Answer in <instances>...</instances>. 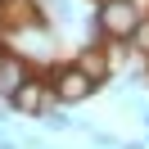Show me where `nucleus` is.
Listing matches in <instances>:
<instances>
[{
    "label": "nucleus",
    "mask_w": 149,
    "mask_h": 149,
    "mask_svg": "<svg viewBox=\"0 0 149 149\" xmlns=\"http://www.w3.org/2000/svg\"><path fill=\"white\" fill-rule=\"evenodd\" d=\"M131 36H136V45H140V50H145V54H149V18H140Z\"/></svg>",
    "instance_id": "7"
},
{
    "label": "nucleus",
    "mask_w": 149,
    "mask_h": 149,
    "mask_svg": "<svg viewBox=\"0 0 149 149\" xmlns=\"http://www.w3.org/2000/svg\"><path fill=\"white\" fill-rule=\"evenodd\" d=\"M118 149H149L145 140H131V145H118Z\"/></svg>",
    "instance_id": "9"
},
{
    "label": "nucleus",
    "mask_w": 149,
    "mask_h": 149,
    "mask_svg": "<svg viewBox=\"0 0 149 149\" xmlns=\"http://www.w3.org/2000/svg\"><path fill=\"white\" fill-rule=\"evenodd\" d=\"M45 86H50V100H59V104H81V100L95 95V81L77 63H59L54 72L45 77Z\"/></svg>",
    "instance_id": "2"
},
{
    "label": "nucleus",
    "mask_w": 149,
    "mask_h": 149,
    "mask_svg": "<svg viewBox=\"0 0 149 149\" xmlns=\"http://www.w3.org/2000/svg\"><path fill=\"white\" fill-rule=\"evenodd\" d=\"M91 140H95L100 149H118V140H113V136H104V131H91Z\"/></svg>",
    "instance_id": "8"
},
{
    "label": "nucleus",
    "mask_w": 149,
    "mask_h": 149,
    "mask_svg": "<svg viewBox=\"0 0 149 149\" xmlns=\"http://www.w3.org/2000/svg\"><path fill=\"white\" fill-rule=\"evenodd\" d=\"M41 122H45V131H68V127H77V122L68 118V109H45Z\"/></svg>",
    "instance_id": "6"
},
{
    "label": "nucleus",
    "mask_w": 149,
    "mask_h": 149,
    "mask_svg": "<svg viewBox=\"0 0 149 149\" xmlns=\"http://www.w3.org/2000/svg\"><path fill=\"white\" fill-rule=\"evenodd\" d=\"M27 63H23L18 54H9V50H0V95H5V100H9L14 91H18L23 81H27Z\"/></svg>",
    "instance_id": "4"
},
{
    "label": "nucleus",
    "mask_w": 149,
    "mask_h": 149,
    "mask_svg": "<svg viewBox=\"0 0 149 149\" xmlns=\"http://www.w3.org/2000/svg\"><path fill=\"white\" fill-rule=\"evenodd\" d=\"M77 68H81V72H86V77H91V81H95V86H100V81H104V77H109V59H104V54H95V50H86V54H81V59H77Z\"/></svg>",
    "instance_id": "5"
},
{
    "label": "nucleus",
    "mask_w": 149,
    "mask_h": 149,
    "mask_svg": "<svg viewBox=\"0 0 149 149\" xmlns=\"http://www.w3.org/2000/svg\"><path fill=\"white\" fill-rule=\"evenodd\" d=\"M9 104L14 113H27V118H41V113L50 109V86H45V77H27V81L18 86V91L9 95Z\"/></svg>",
    "instance_id": "3"
},
{
    "label": "nucleus",
    "mask_w": 149,
    "mask_h": 149,
    "mask_svg": "<svg viewBox=\"0 0 149 149\" xmlns=\"http://www.w3.org/2000/svg\"><path fill=\"white\" fill-rule=\"evenodd\" d=\"M0 149H18V140H5V136H0Z\"/></svg>",
    "instance_id": "10"
},
{
    "label": "nucleus",
    "mask_w": 149,
    "mask_h": 149,
    "mask_svg": "<svg viewBox=\"0 0 149 149\" xmlns=\"http://www.w3.org/2000/svg\"><path fill=\"white\" fill-rule=\"evenodd\" d=\"M140 18L145 14L136 9V0H100V9H95V23H100V32L109 41H127Z\"/></svg>",
    "instance_id": "1"
}]
</instances>
